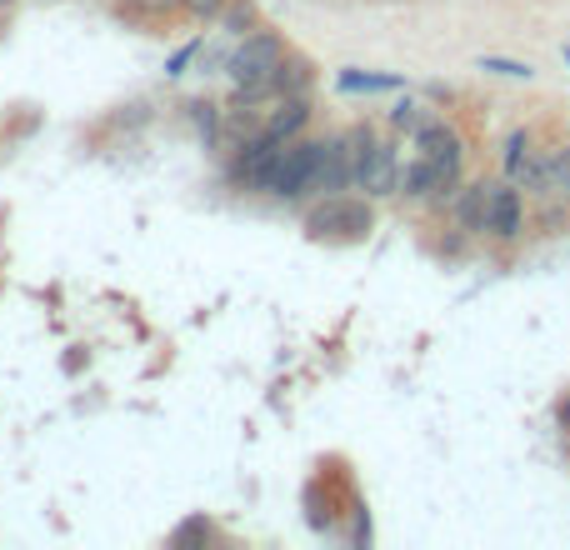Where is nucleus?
I'll list each match as a JSON object with an SVG mask.
<instances>
[{"label":"nucleus","mask_w":570,"mask_h":550,"mask_svg":"<svg viewBox=\"0 0 570 550\" xmlns=\"http://www.w3.org/2000/svg\"><path fill=\"white\" fill-rule=\"evenodd\" d=\"M196 50H200V40H190V46H180L176 56H170L166 76H186V66H190V60H196Z\"/></svg>","instance_id":"a211bd4d"},{"label":"nucleus","mask_w":570,"mask_h":550,"mask_svg":"<svg viewBox=\"0 0 570 550\" xmlns=\"http://www.w3.org/2000/svg\"><path fill=\"white\" fill-rule=\"evenodd\" d=\"M305 120H311V100H305V96H285L281 106L266 116V126H261V130H266L271 140H295L305 130Z\"/></svg>","instance_id":"1a4fd4ad"},{"label":"nucleus","mask_w":570,"mask_h":550,"mask_svg":"<svg viewBox=\"0 0 570 550\" xmlns=\"http://www.w3.org/2000/svg\"><path fill=\"white\" fill-rule=\"evenodd\" d=\"M271 90H281V96H305V90H311V66H305V60H295L291 50H285V60H281L276 80H271Z\"/></svg>","instance_id":"9b49d317"},{"label":"nucleus","mask_w":570,"mask_h":550,"mask_svg":"<svg viewBox=\"0 0 570 550\" xmlns=\"http://www.w3.org/2000/svg\"><path fill=\"white\" fill-rule=\"evenodd\" d=\"M566 60H570V46H566Z\"/></svg>","instance_id":"5701e85b"},{"label":"nucleus","mask_w":570,"mask_h":550,"mask_svg":"<svg viewBox=\"0 0 570 550\" xmlns=\"http://www.w3.org/2000/svg\"><path fill=\"white\" fill-rule=\"evenodd\" d=\"M345 186H351V160H345L341 136L315 140V166H311V180H305V196H335Z\"/></svg>","instance_id":"423d86ee"},{"label":"nucleus","mask_w":570,"mask_h":550,"mask_svg":"<svg viewBox=\"0 0 570 550\" xmlns=\"http://www.w3.org/2000/svg\"><path fill=\"white\" fill-rule=\"evenodd\" d=\"M521 230H525L521 190H515V180H501V186H491V206H485V236L501 240V246H511V240H521Z\"/></svg>","instance_id":"39448f33"},{"label":"nucleus","mask_w":570,"mask_h":550,"mask_svg":"<svg viewBox=\"0 0 570 550\" xmlns=\"http://www.w3.org/2000/svg\"><path fill=\"white\" fill-rule=\"evenodd\" d=\"M481 70H495V76H511V80H531L535 66H521V60H501V56H481Z\"/></svg>","instance_id":"dca6fc26"},{"label":"nucleus","mask_w":570,"mask_h":550,"mask_svg":"<svg viewBox=\"0 0 570 550\" xmlns=\"http://www.w3.org/2000/svg\"><path fill=\"white\" fill-rule=\"evenodd\" d=\"M220 26L236 30V36L256 30V6H250V0H226V6H220Z\"/></svg>","instance_id":"ddd939ff"},{"label":"nucleus","mask_w":570,"mask_h":550,"mask_svg":"<svg viewBox=\"0 0 570 550\" xmlns=\"http://www.w3.org/2000/svg\"><path fill=\"white\" fill-rule=\"evenodd\" d=\"M485 206H491V186H461L451 200V216L461 230H471V236H485Z\"/></svg>","instance_id":"6e6552de"},{"label":"nucleus","mask_w":570,"mask_h":550,"mask_svg":"<svg viewBox=\"0 0 570 550\" xmlns=\"http://www.w3.org/2000/svg\"><path fill=\"white\" fill-rule=\"evenodd\" d=\"M561 431L570 435V395H566V401H561Z\"/></svg>","instance_id":"4be33fe9"},{"label":"nucleus","mask_w":570,"mask_h":550,"mask_svg":"<svg viewBox=\"0 0 570 550\" xmlns=\"http://www.w3.org/2000/svg\"><path fill=\"white\" fill-rule=\"evenodd\" d=\"M190 541H210V526L206 521H186L176 531V546H190Z\"/></svg>","instance_id":"aec40b11"},{"label":"nucleus","mask_w":570,"mask_h":550,"mask_svg":"<svg viewBox=\"0 0 570 550\" xmlns=\"http://www.w3.org/2000/svg\"><path fill=\"white\" fill-rule=\"evenodd\" d=\"M220 6H226V0H186L190 16H220Z\"/></svg>","instance_id":"412c9836"},{"label":"nucleus","mask_w":570,"mask_h":550,"mask_svg":"<svg viewBox=\"0 0 570 550\" xmlns=\"http://www.w3.org/2000/svg\"><path fill=\"white\" fill-rule=\"evenodd\" d=\"M461 160L465 156H415L411 166L401 170L395 196H405V200H445V190H455V180H461Z\"/></svg>","instance_id":"20e7f679"},{"label":"nucleus","mask_w":570,"mask_h":550,"mask_svg":"<svg viewBox=\"0 0 570 550\" xmlns=\"http://www.w3.org/2000/svg\"><path fill=\"white\" fill-rule=\"evenodd\" d=\"M305 230H311L315 240H341V246H355V240H365L375 230V210L371 200H355V196H321V206L305 216Z\"/></svg>","instance_id":"f257e3e1"},{"label":"nucleus","mask_w":570,"mask_h":550,"mask_svg":"<svg viewBox=\"0 0 570 550\" xmlns=\"http://www.w3.org/2000/svg\"><path fill=\"white\" fill-rule=\"evenodd\" d=\"M351 186H361L365 196H395V186H401V170H395V150L375 140V150L361 160V170L351 176Z\"/></svg>","instance_id":"0eeeda50"},{"label":"nucleus","mask_w":570,"mask_h":550,"mask_svg":"<svg viewBox=\"0 0 570 550\" xmlns=\"http://www.w3.org/2000/svg\"><path fill=\"white\" fill-rule=\"evenodd\" d=\"M415 156H465V150H461V136L445 120H425L415 130Z\"/></svg>","instance_id":"9d476101"},{"label":"nucleus","mask_w":570,"mask_h":550,"mask_svg":"<svg viewBox=\"0 0 570 550\" xmlns=\"http://www.w3.org/2000/svg\"><path fill=\"white\" fill-rule=\"evenodd\" d=\"M190 116H196L200 136H206V140H216V106H200V100H196V106H190Z\"/></svg>","instance_id":"6ab92c4d"},{"label":"nucleus","mask_w":570,"mask_h":550,"mask_svg":"<svg viewBox=\"0 0 570 550\" xmlns=\"http://www.w3.org/2000/svg\"><path fill=\"white\" fill-rule=\"evenodd\" d=\"M281 60H285V40L271 36V30H256V36H246L240 50L230 56V80H236L240 96H266Z\"/></svg>","instance_id":"f03ea898"},{"label":"nucleus","mask_w":570,"mask_h":550,"mask_svg":"<svg viewBox=\"0 0 570 550\" xmlns=\"http://www.w3.org/2000/svg\"><path fill=\"white\" fill-rule=\"evenodd\" d=\"M116 6L130 20H170L176 10H186V0H116Z\"/></svg>","instance_id":"f8f14e48"},{"label":"nucleus","mask_w":570,"mask_h":550,"mask_svg":"<svg viewBox=\"0 0 570 550\" xmlns=\"http://www.w3.org/2000/svg\"><path fill=\"white\" fill-rule=\"evenodd\" d=\"M425 120H431V116H421V106H411V100H401V106L391 110V126L395 130H411V136L425 126Z\"/></svg>","instance_id":"f3484780"},{"label":"nucleus","mask_w":570,"mask_h":550,"mask_svg":"<svg viewBox=\"0 0 570 550\" xmlns=\"http://www.w3.org/2000/svg\"><path fill=\"white\" fill-rule=\"evenodd\" d=\"M341 90H401L395 76H361V70H341Z\"/></svg>","instance_id":"4468645a"},{"label":"nucleus","mask_w":570,"mask_h":550,"mask_svg":"<svg viewBox=\"0 0 570 550\" xmlns=\"http://www.w3.org/2000/svg\"><path fill=\"white\" fill-rule=\"evenodd\" d=\"M551 196H570V146L551 150Z\"/></svg>","instance_id":"2eb2a0df"},{"label":"nucleus","mask_w":570,"mask_h":550,"mask_svg":"<svg viewBox=\"0 0 570 550\" xmlns=\"http://www.w3.org/2000/svg\"><path fill=\"white\" fill-rule=\"evenodd\" d=\"M311 166H315V140H285L276 150V160L266 166L261 176V196H276V200H295L305 196V180H311Z\"/></svg>","instance_id":"7ed1b4c3"}]
</instances>
